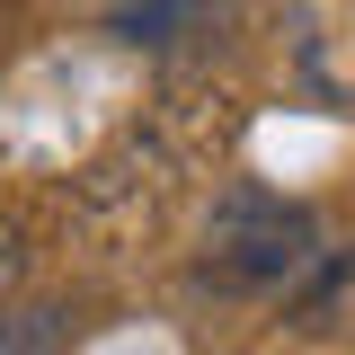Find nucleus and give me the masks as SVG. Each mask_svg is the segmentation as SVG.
Instances as JSON below:
<instances>
[{"label":"nucleus","instance_id":"20e7f679","mask_svg":"<svg viewBox=\"0 0 355 355\" xmlns=\"http://www.w3.org/2000/svg\"><path fill=\"white\" fill-rule=\"evenodd\" d=\"M18 275H27V222H18L9 205H0V293H9Z\"/></svg>","mask_w":355,"mask_h":355},{"label":"nucleus","instance_id":"f03ea898","mask_svg":"<svg viewBox=\"0 0 355 355\" xmlns=\"http://www.w3.org/2000/svg\"><path fill=\"white\" fill-rule=\"evenodd\" d=\"M107 27L125 44H169L178 27H205V9H107Z\"/></svg>","mask_w":355,"mask_h":355},{"label":"nucleus","instance_id":"7ed1b4c3","mask_svg":"<svg viewBox=\"0 0 355 355\" xmlns=\"http://www.w3.org/2000/svg\"><path fill=\"white\" fill-rule=\"evenodd\" d=\"M53 320H62V311H18V320H0V355H44L53 347Z\"/></svg>","mask_w":355,"mask_h":355},{"label":"nucleus","instance_id":"f257e3e1","mask_svg":"<svg viewBox=\"0 0 355 355\" xmlns=\"http://www.w3.org/2000/svg\"><path fill=\"white\" fill-rule=\"evenodd\" d=\"M311 249H320V222L311 205H284L275 187L258 178H231L214 196V214H205V275H214L222 293H266V284H284V275H302Z\"/></svg>","mask_w":355,"mask_h":355}]
</instances>
